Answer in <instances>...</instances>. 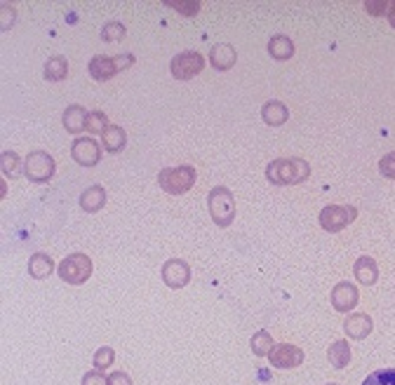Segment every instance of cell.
Here are the masks:
<instances>
[{"mask_svg":"<svg viewBox=\"0 0 395 385\" xmlns=\"http://www.w3.org/2000/svg\"><path fill=\"white\" fill-rule=\"evenodd\" d=\"M379 172H382V176H386V179H395V151L384 155L382 162H379Z\"/></svg>","mask_w":395,"mask_h":385,"instance_id":"30","label":"cell"},{"mask_svg":"<svg viewBox=\"0 0 395 385\" xmlns=\"http://www.w3.org/2000/svg\"><path fill=\"white\" fill-rule=\"evenodd\" d=\"M167 5L177 7V10H181V14H186V17L200 12V3H167Z\"/></svg>","mask_w":395,"mask_h":385,"instance_id":"33","label":"cell"},{"mask_svg":"<svg viewBox=\"0 0 395 385\" xmlns=\"http://www.w3.org/2000/svg\"><path fill=\"white\" fill-rule=\"evenodd\" d=\"M372 329H374V324H372V317L365 315V313H353L346 317V322H343V331H346L348 338L353 340H362L372 334Z\"/></svg>","mask_w":395,"mask_h":385,"instance_id":"13","label":"cell"},{"mask_svg":"<svg viewBox=\"0 0 395 385\" xmlns=\"http://www.w3.org/2000/svg\"><path fill=\"white\" fill-rule=\"evenodd\" d=\"M52 270H55V261L47 254H33L31 261H28V272H31L33 280H45L52 275Z\"/></svg>","mask_w":395,"mask_h":385,"instance_id":"21","label":"cell"},{"mask_svg":"<svg viewBox=\"0 0 395 385\" xmlns=\"http://www.w3.org/2000/svg\"><path fill=\"white\" fill-rule=\"evenodd\" d=\"M106 205V190L101 186H90L83 190V195H80V207H83L85 212H99L101 207Z\"/></svg>","mask_w":395,"mask_h":385,"instance_id":"20","label":"cell"},{"mask_svg":"<svg viewBox=\"0 0 395 385\" xmlns=\"http://www.w3.org/2000/svg\"><path fill=\"white\" fill-rule=\"evenodd\" d=\"M66 76H69V62H66L64 57L47 59V64H45V80H50V83H62Z\"/></svg>","mask_w":395,"mask_h":385,"instance_id":"23","label":"cell"},{"mask_svg":"<svg viewBox=\"0 0 395 385\" xmlns=\"http://www.w3.org/2000/svg\"><path fill=\"white\" fill-rule=\"evenodd\" d=\"M113 362H115V350L113 347H108V345L99 347L97 355H94V369H97V372H104V369L111 367Z\"/></svg>","mask_w":395,"mask_h":385,"instance_id":"27","label":"cell"},{"mask_svg":"<svg viewBox=\"0 0 395 385\" xmlns=\"http://www.w3.org/2000/svg\"><path fill=\"white\" fill-rule=\"evenodd\" d=\"M195 176H198L195 167L179 165V167L163 169V172L158 174V181H160V188H163L165 192H170V195H181V192L193 188Z\"/></svg>","mask_w":395,"mask_h":385,"instance_id":"3","label":"cell"},{"mask_svg":"<svg viewBox=\"0 0 395 385\" xmlns=\"http://www.w3.org/2000/svg\"><path fill=\"white\" fill-rule=\"evenodd\" d=\"M59 277L69 285H85L92 275V258L85 254H71L59 263Z\"/></svg>","mask_w":395,"mask_h":385,"instance_id":"5","label":"cell"},{"mask_svg":"<svg viewBox=\"0 0 395 385\" xmlns=\"http://www.w3.org/2000/svg\"><path fill=\"white\" fill-rule=\"evenodd\" d=\"M132 64H134V57H132V54H120V57H104V54H99V57L92 59L87 69H90V76L94 80H99V83H106V80H111L115 73L130 69Z\"/></svg>","mask_w":395,"mask_h":385,"instance_id":"4","label":"cell"},{"mask_svg":"<svg viewBox=\"0 0 395 385\" xmlns=\"http://www.w3.org/2000/svg\"><path fill=\"white\" fill-rule=\"evenodd\" d=\"M71 155H73V160H76L78 165L94 167L101 160V146L94 142L92 137L76 139V142H73V148H71Z\"/></svg>","mask_w":395,"mask_h":385,"instance_id":"10","label":"cell"},{"mask_svg":"<svg viewBox=\"0 0 395 385\" xmlns=\"http://www.w3.org/2000/svg\"><path fill=\"white\" fill-rule=\"evenodd\" d=\"M83 385H108V376H104V372L92 369V372H87L83 376Z\"/></svg>","mask_w":395,"mask_h":385,"instance_id":"31","label":"cell"},{"mask_svg":"<svg viewBox=\"0 0 395 385\" xmlns=\"http://www.w3.org/2000/svg\"><path fill=\"white\" fill-rule=\"evenodd\" d=\"M163 282L170 289H181L191 282V268H188L186 261L181 258H170L163 265Z\"/></svg>","mask_w":395,"mask_h":385,"instance_id":"11","label":"cell"},{"mask_svg":"<svg viewBox=\"0 0 395 385\" xmlns=\"http://www.w3.org/2000/svg\"><path fill=\"white\" fill-rule=\"evenodd\" d=\"M236 50H233L231 45H226V42H219V45H214L210 50V62L212 66H214L217 71H229L233 69V64H236Z\"/></svg>","mask_w":395,"mask_h":385,"instance_id":"15","label":"cell"},{"mask_svg":"<svg viewBox=\"0 0 395 385\" xmlns=\"http://www.w3.org/2000/svg\"><path fill=\"white\" fill-rule=\"evenodd\" d=\"M125 144H127V134L118 125H108L104 134H101V146H104L106 153H118L125 148Z\"/></svg>","mask_w":395,"mask_h":385,"instance_id":"18","label":"cell"},{"mask_svg":"<svg viewBox=\"0 0 395 385\" xmlns=\"http://www.w3.org/2000/svg\"><path fill=\"white\" fill-rule=\"evenodd\" d=\"M353 272H355V280L365 287H372L379 280V268H377V261L372 256H360L353 265Z\"/></svg>","mask_w":395,"mask_h":385,"instance_id":"14","label":"cell"},{"mask_svg":"<svg viewBox=\"0 0 395 385\" xmlns=\"http://www.w3.org/2000/svg\"><path fill=\"white\" fill-rule=\"evenodd\" d=\"M261 117H263V122L270 125V127H280V125L287 122L290 110L282 101H266L261 108Z\"/></svg>","mask_w":395,"mask_h":385,"instance_id":"16","label":"cell"},{"mask_svg":"<svg viewBox=\"0 0 395 385\" xmlns=\"http://www.w3.org/2000/svg\"><path fill=\"white\" fill-rule=\"evenodd\" d=\"M268 360L275 369H294L304 362V350L292 343H277L270 350Z\"/></svg>","mask_w":395,"mask_h":385,"instance_id":"9","label":"cell"},{"mask_svg":"<svg viewBox=\"0 0 395 385\" xmlns=\"http://www.w3.org/2000/svg\"><path fill=\"white\" fill-rule=\"evenodd\" d=\"M327 357H329V364H332L334 369H343L350 362V345H348V340H334L332 345H329V352H327Z\"/></svg>","mask_w":395,"mask_h":385,"instance_id":"22","label":"cell"},{"mask_svg":"<svg viewBox=\"0 0 395 385\" xmlns=\"http://www.w3.org/2000/svg\"><path fill=\"white\" fill-rule=\"evenodd\" d=\"M125 26L120 24V21H111V24L104 26V31H101V40L104 42H118L125 38Z\"/></svg>","mask_w":395,"mask_h":385,"instance_id":"28","label":"cell"},{"mask_svg":"<svg viewBox=\"0 0 395 385\" xmlns=\"http://www.w3.org/2000/svg\"><path fill=\"white\" fill-rule=\"evenodd\" d=\"M202 69H205V57L200 54V52H193V50L181 52V54L174 57L172 64H170L172 76L177 80H191Z\"/></svg>","mask_w":395,"mask_h":385,"instance_id":"8","label":"cell"},{"mask_svg":"<svg viewBox=\"0 0 395 385\" xmlns=\"http://www.w3.org/2000/svg\"><path fill=\"white\" fill-rule=\"evenodd\" d=\"M64 127L69 134H78V132L85 130V122H87V113L83 106H78V103H73L64 110V117H62Z\"/></svg>","mask_w":395,"mask_h":385,"instance_id":"19","label":"cell"},{"mask_svg":"<svg viewBox=\"0 0 395 385\" xmlns=\"http://www.w3.org/2000/svg\"><path fill=\"white\" fill-rule=\"evenodd\" d=\"M3 172H5V176H14L19 172V155L14 151L3 153Z\"/></svg>","mask_w":395,"mask_h":385,"instance_id":"29","label":"cell"},{"mask_svg":"<svg viewBox=\"0 0 395 385\" xmlns=\"http://www.w3.org/2000/svg\"><path fill=\"white\" fill-rule=\"evenodd\" d=\"M389 21H391V26H395V0L391 3V10H389Z\"/></svg>","mask_w":395,"mask_h":385,"instance_id":"35","label":"cell"},{"mask_svg":"<svg viewBox=\"0 0 395 385\" xmlns=\"http://www.w3.org/2000/svg\"><path fill=\"white\" fill-rule=\"evenodd\" d=\"M327 385H339V383H327Z\"/></svg>","mask_w":395,"mask_h":385,"instance_id":"36","label":"cell"},{"mask_svg":"<svg viewBox=\"0 0 395 385\" xmlns=\"http://www.w3.org/2000/svg\"><path fill=\"white\" fill-rule=\"evenodd\" d=\"M357 217L355 207H343V205H329L320 212V226L327 233H339L348 224H353Z\"/></svg>","mask_w":395,"mask_h":385,"instance_id":"7","label":"cell"},{"mask_svg":"<svg viewBox=\"0 0 395 385\" xmlns=\"http://www.w3.org/2000/svg\"><path fill=\"white\" fill-rule=\"evenodd\" d=\"M311 176V165L302 158H277L268 162L266 179L273 186H292V183H304Z\"/></svg>","mask_w":395,"mask_h":385,"instance_id":"1","label":"cell"},{"mask_svg":"<svg viewBox=\"0 0 395 385\" xmlns=\"http://www.w3.org/2000/svg\"><path fill=\"white\" fill-rule=\"evenodd\" d=\"M24 174L28 181L33 183H45L55 176V160L52 155L45 151H33L28 153V158L24 160Z\"/></svg>","mask_w":395,"mask_h":385,"instance_id":"6","label":"cell"},{"mask_svg":"<svg viewBox=\"0 0 395 385\" xmlns=\"http://www.w3.org/2000/svg\"><path fill=\"white\" fill-rule=\"evenodd\" d=\"M268 54L275 59V62H287V59L294 57V42L287 35L277 33L268 40Z\"/></svg>","mask_w":395,"mask_h":385,"instance_id":"17","label":"cell"},{"mask_svg":"<svg viewBox=\"0 0 395 385\" xmlns=\"http://www.w3.org/2000/svg\"><path fill=\"white\" fill-rule=\"evenodd\" d=\"M108 385H132V379L125 372H113L108 376Z\"/></svg>","mask_w":395,"mask_h":385,"instance_id":"34","label":"cell"},{"mask_svg":"<svg viewBox=\"0 0 395 385\" xmlns=\"http://www.w3.org/2000/svg\"><path fill=\"white\" fill-rule=\"evenodd\" d=\"M252 350L257 357H268L270 350H273V336L268 331H257L252 336Z\"/></svg>","mask_w":395,"mask_h":385,"instance_id":"24","label":"cell"},{"mask_svg":"<svg viewBox=\"0 0 395 385\" xmlns=\"http://www.w3.org/2000/svg\"><path fill=\"white\" fill-rule=\"evenodd\" d=\"M106 127H108V117L104 110H92V113H87L85 130L90 132V134H104Z\"/></svg>","mask_w":395,"mask_h":385,"instance_id":"25","label":"cell"},{"mask_svg":"<svg viewBox=\"0 0 395 385\" xmlns=\"http://www.w3.org/2000/svg\"><path fill=\"white\" fill-rule=\"evenodd\" d=\"M362 385H395V369H379V372H372L367 379L362 381Z\"/></svg>","mask_w":395,"mask_h":385,"instance_id":"26","label":"cell"},{"mask_svg":"<svg viewBox=\"0 0 395 385\" xmlns=\"http://www.w3.org/2000/svg\"><path fill=\"white\" fill-rule=\"evenodd\" d=\"M365 10H367L370 14H374V17H379V14H386V17H389L391 3H389V0H379V3H365Z\"/></svg>","mask_w":395,"mask_h":385,"instance_id":"32","label":"cell"},{"mask_svg":"<svg viewBox=\"0 0 395 385\" xmlns=\"http://www.w3.org/2000/svg\"><path fill=\"white\" fill-rule=\"evenodd\" d=\"M207 207H210L212 221H214L219 228L231 226L233 219H236V200H233V192L226 186H217L210 190Z\"/></svg>","mask_w":395,"mask_h":385,"instance_id":"2","label":"cell"},{"mask_svg":"<svg viewBox=\"0 0 395 385\" xmlns=\"http://www.w3.org/2000/svg\"><path fill=\"white\" fill-rule=\"evenodd\" d=\"M357 301H360V294H357V287L350 282H339L332 289V306L339 313H350Z\"/></svg>","mask_w":395,"mask_h":385,"instance_id":"12","label":"cell"}]
</instances>
